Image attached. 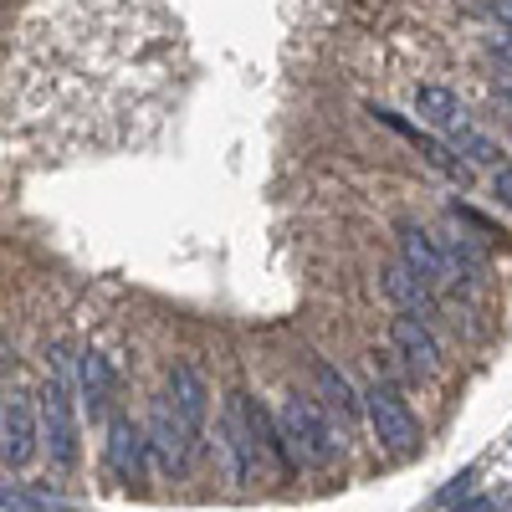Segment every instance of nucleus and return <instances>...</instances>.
<instances>
[{
	"label": "nucleus",
	"mask_w": 512,
	"mask_h": 512,
	"mask_svg": "<svg viewBox=\"0 0 512 512\" xmlns=\"http://www.w3.org/2000/svg\"><path fill=\"white\" fill-rule=\"evenodd\" d=\"M41 446H47L57 472H72L77 466V379L62 349H52V369L47 384H41Z\"/></svg>",
	"instance_id": "obj_1"
},
{
	"label": "nucleus",
	"mask_w": 512,
	"mask_h": 512,
	"mask_svg": "<svg viewBox=\"0 0 512 512\" xmlns=\"http://www.w3.org/2000/svg\"><path fill=\"white\" fill-rule=\"evenodd\" d=\"M277 425H282V441H287L292 466H333L338 456H344V436H338V425L308 395H287L277 405Z\"/></svg>",
	"instance_id": "obj_2"
},
{
	"label": "nucleus",
	"mask_w": 512,
	"mask_h": 512,
	"mask_svg": "<svg viewBox=\"0 0 512 512\" xmlns=\"http://www.w3.org/2000/svg\"><path fill=\"white\" fill-rule=\"evenodd\" d=\"M216 456L226 466L231 482H251L262 472V436H256V420H251V395L246 390H231L226 405H221V420H216Z\"/></svg>",
	"instance_id": "obj_3"
},
{
	"label": "nucleus",
	"mask_w": 512,
	"mask_h": 512,
	"mask_svg": "<svg viewBox=\"0 0 512 512\" xmlns=\"http://www.w3.org/2000/svg\"><path fill=\"white\" fill-rule=\"evenodd\" d=\"M364 415H369V431L384 451H395V456H410L420 446V420L415 410L405 405V395L395 390V384H369V395H364Z\"/></svg>",
	"instance_id": "obj_4"
},
{
	"label": "nucleus",
	"mask_w": 512,
	"mask_h": 512,
	"mask_svg": "<svg viewBox=\"0 0 512 512\" xmlns=\"http://www.w3.org/2000/svg\"><path fill=\"white\" fill-rule=\"evenodd\" d=\"M395 241H400V262H405L410 272H420L436 292H441V287H461L456 262L446 256V246H441V236H436L431 226H420V221H400V226H395Z\"/></svg>",
	"instance_id": "obj_5"
},
{
	"label": "nucleus",
	"mask_w": 512,
	"mask_h": 512,
	"mask_svg": "<svg viewBox=\"0 0 512 512\" xmlns=\"http://www.w3.org/2000/svg\"><path fill=\"white\" fill-rule=\"evenodd\" d=\"M149 456H154V466L164 477H185L190 472V456H195V436H190V425L180 420V410L169 405V400H159L154 405V415H149Z\"/></svg>",
	"instance_id": "obj_6"
},
{
	"label": "nucleus",
	"mask_w": 512,
	"mask_h": 512,
	"mask_svg": "<svg viewBox=\"0 0 512 512\" xmlns=\"http://www.w3.org/2000/svg\"><path fill=\"white\" fill-rule=\"evenodd\" d=\"M41 441V410L26 395H6V410H0V461H6V477L26 472Z\"/></svg>",
	"instance_id": "obj_7"
},
{
	"label": "nucleus",
	"mask_w": 512,
	"mask_h": 512,
	"mask_svg": "<svg viewBox=\"0 0 512 512\" xmlns=\"http://www.w3.org/2000/svg\"><path fill=\"white\" fill-rule=\"evenodd\" d=\"M108 472L123 487H139L149 477V431L134 415H113L108 420Z\"/></svg>",
	"instance_id": "obj_8"
},
{
	"label": "nucleus",
	"mask_w": 512,
	"mask_h": 512,
	"mask_svg": "<svg viewBox=\"0 0 512 512\" xmlns=\"http://www.w3.org/2000/svg\"><path fill=\"white\" fill-rule=\"evenodd\" d=\"M390 349L410 374H436L441 369V338L431 333V323H425L420 313H400L390 323Z\"/></svg>",
	"instance_id": "obj_9"
},
{
	"label": "nucleus",
	"mask_w": 512,
	"mask_h": 512,
	"mask_svg": "<svg viewBox=\"0 0 512 512\" xmlns=\"http://www.w3.org/2000/svg\"><path fill=\"white\" fill-rule=\"evenodd\" d=\"M169 405L180 410V420L190 425V436H205V415H210V379L195 359H175L169 364Z\"/></svg>",
	"instance_id": "obj_10"
},
{
	"label": "nucleus",
	"mask_w": 512,
	"mask_h": 512,
	"mask_svg": "<svg viewBox=\"0 0 512 512\" xmlns=\"http://www.w3.org/2000/svg\"><path fill=\"white\" fill-rule=\"evenodd\" d=\"M415 113H420L425 128H436L446 144L472 128V113H466V103L446 88V82H420V88H415Z\"/></svg>",
	"instance_id": "obj_11"
},
{
	"label": "nucleus",
	"mask_w": 512,
	"mask_h": 512,
	"mask_svg": "<svg viewBox=\"0 0 512 512\" xmlns=\"http://www.w3.org/2000/svg\"><path fill=\"white\" fill-rule=\"evenodd\" d=\"M379 292H384V303H395L400 313H420V318L436 313V287L425 282L420 272H410L405 262L379 267Z\"/></svg>",
	"instance_id": "obj_12"
},
{
	"label": "nucleus",
	"mask_w": 512,
	"mask_h": 512,
	"mask_svg": "<svg viewBox=\"0 0 512 512\" xmlns=\"http://www.w3.org/2000/svg\"><path fill=\"white\" fill-rule=\"evenodd\" d=\"M113 390H118L113 364L98 349H82L77 354V400H82V410H88L93 420H103L113 410Z\"/></svg>",
	"instance_id": "obj_13"
},
{
	"label": "nucleus",
	"mask_w": 512,
	"mask_h": 512,
	"mask_svg": "<svg viewBox=\"0 0 512 512\" xmlns=\"http://www.w3.org/2000/svg\"><path fill=\"white\" fill-rule=\"evenodd\" d=\"M313 384H318V405L328 410V415H338V420H359V410H364V395L349 384V374L344 369H333V364H313Z\"/></svg>",
	"instance_id": "obj_14"
},
{
	"label": "nucleus",
	"mask_w": 512,
	"mask_h": 512,
	"mask_svg": "<svg viewBox=\"0 0 512 512\" xmlns=\"http://www.w3.org/2000/svg\"><path fill=\"white\" fill-rule=\"evenodd\" d=\"M451 149H456V154H466V164H497V169H502V149H497L487 134H477V128L456 134V139H451Z\"/></svg>",
	"instance_id": "obj_15"
},
{
	"label": "nucleus",
	"mask_w": 512,
	"mask_h": 512,
	"mask_svg": "<svg viewBox=\"0 0 512 512\" xmlns=\"http://www.w3.org/2000/svg\"><path fill=\"white\" fill-rule=\"evenodd\" d=\"M487 52H492V62L512 67V16H502V21L487 31Z\"/></svg>",
	"instance_id": "obj_16"
},
{
	"label": "nucleus",
	"mask_w": 512,
	"mask_h": 512,
	"mask_svg": "<svg viewBox=\"0 0 512 512\" xmlns=\"http://www.w3.org/2000/svg\"><path fill=\"white\" fill-rule=\"evenodd\" d=\"M492 195H497V205L512 210V164H502L497 175H492Z\"/></svg>",
	"instance_id": "obj_17"
},
{
	"label": "nucleus",
	"mask_w": 512,
	"mask_h": 512,
	"mask_svg": "<svg viewBox=\"0 0 512 512\" xmlns=\"http://www.w3.org/2000/svg\"><path fill=\"white\" fill-rule=\"evenodd\" d=\"M507 11H512V0H507Z\"/></svg>",
	"instance_id": "obj_18"
}]
</instances>
